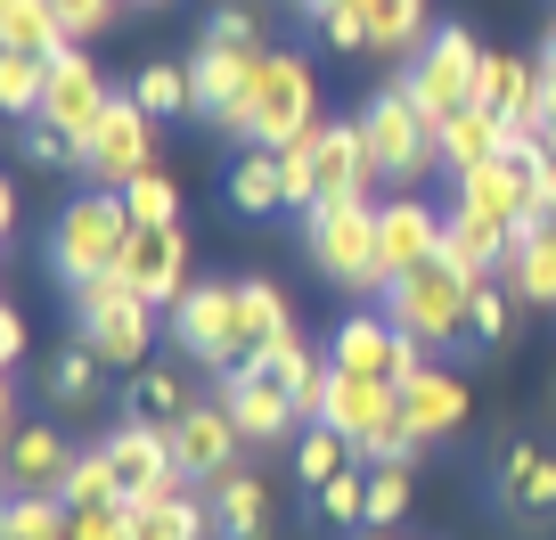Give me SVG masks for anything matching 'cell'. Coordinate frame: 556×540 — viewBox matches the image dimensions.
<instances>
[{
  "mask_svg": "<svg viewBox=\"0 0 556 540\" xmlns=\"http://www.w3.org/2000/svg\"><path fill=\"white\" fill-rule=\"evenodd\" d=\"M319 123V74L303 50H262L254 83H245V106L229 123V140H254V148H287Z\"/></svg>",
  "mask_w": 556,
  "mask_h": 540,
  "instance_id": "cell-1",
  "label": "cell"
},
{
  "mask_svg": "<svg viewBox=\"0 0 556 540\" xmlns=\"http://www.w3.org/2000/svg\"><path fill=\"white\" fill-rule=\"evenodd\" d=\"M123 246H131V205H123V189H74V205L50 222V271L74 296V287H90V279H115Z\"/></svg>",
  "mask_w": 556,
  "mask_h": 540,
  "instance_id": "cell-2",
  "label": "cell"
},
{
  "mask_svg": "<svg viewBox=\"0 0 556 540\" xmlns=\"http://www.w3.org/2000/svg\"><path fill=\"white\" fill-rule=\"evenodd\" d=\"M303 254H312V271L328 287H344V296H384V254H377V205L368 197H352V205H312L303 213Z\"/></svg>",
  "mask_w": 556,
  "mask_h": 540,
  "instance_id": "cell-3",
  "label": "cell"
},
{
  "mask_svg": "<svg viewBox=\"0 0 556 540\" xmlns=\"http://www.w3.org/2000/svg\"><path fill=\"white\" fill-rule=\"evenodd\" d=\"M475 296H483V287H475L467 271H451V262H426V271H401V279L384 287L377 312L393 319L409 344H458V336L475 328Z\"/></svg>",
  "mask_w": 556,
  "mask_h": 540,
  "instance_id": "cell-4",
  "label": "cell"
},
{
  "mask_svg": "<svg viewBox=\"0 0 556 540\" xmlns=\"http://www.w3.org/2000/svg\"><path fill=\"white\" fill-rule=\"evenodd\" d=\"M361 131H368V156H377L384 189H417L426 173H442V123L426 115L401 83L361 106Z\"/></svg>",
  "mask_w": 556,
  "mask_h": 540,
  "instance_id": "cell-5",
  "label": "cell"
},
{
  "mask_svg": "<svg viewBox=\"0 0 556 540\" xmlns=\"http://www.w3.org/2000/svg\"><path fill=\"white\" fill-rule=\"evenodd\" d=\"M74 336H83L106 368H148V344H156V303L131 296L123 279H90V287H74Z\"/></svg>",
  "mask_w": 556,
  "mask_h": 540,
  "instance_id": "cell-6",
  "label": "cell"
},
{
  "mask_svg": "<svg viewBox=\"0 0 556 540\" xmlns=\"http://www.w3.org/2000/svg\"><path fill=\"white\" fill-rule=\"evenodd\" d=\"M483 58H491V50L467 34V25H434V41L401 66V90H409L434 123H451V115H467L475 90H483Z\"/></svg>",
  "mask_w": 556,
  "mask_h": 540,
  "instance_id": "cell-7",
  "label": "cell"
},
{
  "mask_svg": "<svg viewBox=\"0 0 556 540\" xmlns=\"http://www.w3.org/2000/svg\"><path fill=\"white\" fill-rule=\"evenodd\" d=\"M74 164H83V189H131L139 173H156V115L123 90V99L99 115V131L83 140Z\"/></svg>",
  "mask_w": 556,
  "mask_h": 540,
  "instance_id": "cell-8",
  "label": "cell"
},
{
  "mask_svg": "<svg viewBox=\"0 0 556 540\" xmlns=\"http://www.w3.org/2000/svg\"><path fill=\"white\" fill-rule=\"evenodd\" d=\"M173 344L189 352V361L222 368V377L254 361V336H245V312H238V279L229 287H189V296L173 303Z\"/></svg>",
  "mask_w": 556,
  "mask_h": 540,
  "instance_id": "cell-9",
  "label": "cell"
},
{
  "mask_svg": "<svg viewBox=\"0 0 556 540\" xmlns=\"http://www.w3.org/2000/svg\"><path fill=\"white\" fill-rule=\"evenodd\" d=\"M106 459H115V484H123L131 507L173 500V491L189 484V475H180V451H173V426H156V418L115 426V435H106Z\"/></svg>",
  "mask_w": 556,
  "mask_h": 540,
  "instance_id": "cell-10",
  "label": "cell"
},
{
  "mask_svg": "<svg viewBox=\"0 0 556 540\" xmlns=\"http://www.w3.org/2000/svg\"><path fill=\"white\" fill-rule=\"evenodd\" d=\"M131 296H148L156 312H173L189 296V229L180 222H131V246H123V271H115Z\"/></svg>",
  "mask_w": 556,
  "mask_h": 540,
  "instance_id": "cell-11",
  "label": "cell"
},
{
  "mask_svg": "<svg viewBox=\"0 0 556 540\" xmlns=\"http://www.w3.org/2000/svg\"><path fill=\"white\" fill-rule=\"evenodd\" d=\"M417 352L426 344H409V336L393 328L384 312H352L344 328H336V344H328V361H336V377H377V385H409L417 368Z\"/></svg>",
  "mask_w": 556,
  "mask_h": 540,
  "instance_id": "cell-12",
  "label": "cell"
},
{
  "mask_svg": "<svg viewBox=\"0 0 556 540\" xmlns=\"http://www.w3.org/2000/svg\"><path fill=\"white\" fill-rule=\"evenodd\" d=\"M442 229H451V213H442V205H426L417 189H393V197L377 205V254H384V279L442 262Z\"/></svg>",
  "mask_w": 556,
  "mask_h": 540,
  "instance_id": "cell-13",
  "label": "cell"
},
{
  "mask_svg": "<svg viewBox=\"0 0 556 540\" xmlns=\"http://www.w3.org/2000/svg\"><path fill=\"white\" fill-rule=\"evenodd\" d=\"M106 106H115L106 74L90 66L83 50H58V58H50V90H41V115H34V123H50V131H66V140L83 148L90 131H99V115H106Z\"/></svg>",
  "mask_w": 556,
  "mask_h": 540,
  "instance_id": "cell-14",
  "label": "cell"
},
{
  "mask_svg": "<svg viewBox=\"0 0 556 540\" xmlns=\"http://www.w3.org/2000/svg\"><path fill=\"white\" fill-rule=\"evenodd\" d=\"M475 106H491V115L516 131V148H532V140H540V115H548V83H540V58L491 50V58H483V90H475Z\"/></svg>",
  "mask_w": 556,
  "mask_h": 540,
  "instance_id": "cell-15",
  "label": "cell"
},
{
  "mask_svg": "<svg viewBox=\"0 0 556 540\" xmlns=\"http://www.w3.org/2000/svg\"><path fill=\"white\" fill-rule=\"evenodd\" d=\"M507 296H516V303H556V180L540 189V205L523 213V229H516Z\"/></svg>",
  "mask_w": 556,
  "mask_h": 540,
  "instance_id": "cell-16",
  "label": "cell"
},
{
  "mask_svg": "<svg viewBox=\"0 0 556 540\" xmlns=\"http://www.w3.org/2000/svg\"><path fill=\"white\" fill-rule=\"evenodd\" d=\"M173 451H180V475H205V484H222V475L238 467L245 435H238V418H229L222 401H197L189 418H173Z\"/></svg>",
  "mask_w": 556,
  "mask_h": 540,
  "instance_id": "cell-17",
  "label": "cell"
},
{
  "mask_svg": "<svg viewBox=\"0 0 556 540\" xmlns=\"http://www.w3.org/2000/svg\"><path fill=\"white\" fill-rule=\"evenodd\" d=\"M377 189V156H368L361 115L352 123H319V205H352Z\"/></svg>",
  "mask_w": 556,
  "mask_h": 540,
  "instance_id": "cell-18",
  "label": "cell"
},
{
  "mask_svg": "<svg viewBox=\"0 0 556 540\" xmlns=\"http://www.w3.org/2000/svg\"><path fill=\"white\" fill-rule=\"evenodd\" d=\"M222 410L238 418V435H245V442H278L287 426L303 418L295 393H287V385H270L262 368H229V377H222Z\"/></svg>",
  "mask_w": 556,
  "mask_h": 540,
  "instance_id": "cell-19",
  "label": "cell"
},
{
  "mask_svg": "<svg viewBox=\"0 0 556 540\" xmlns=\"http://www.w3.org/2000/svg\"><path fill=\"white\" fill-rule=\"evenodd\" d=\"M401 426H409L417 451L442 442V435H458V426H467V385H458L451 368H417V377L401 385Z\"/></svg>",
  "mask_w": 556,
  "mask_h": 540,
  "instance_id": "cell-20",
  "label": "cell"
},
{
  "mask_svg": "<svg viewBox=\"0 0 556 540\" xmlns=\"http://www.w3.org/2000/svg\"><path fill=\"white\" fill-rule=\"evenodd\" d=\"M507 254H516V229L507 222H483V213L451 205V229H442V262H451V271H467L475 287H491V271H507Z\"/></svg>",
  "mask_w": 556,
  "mask_h": 540,
  "instance_id": "cell-21",
  "label": "cell"
},
{
  "mask_svg": "<svg viewBox=\"0 0 556 540\" xmlns=\"http://www.w3.org/2000/svg\"><path fill=\"white\" fill-rule=\"evenodd\" d=\"M507 148H516V131H507L491 106H467V115L442 123V173H451V180H467V173H483V164H500Z\"/></svg>",
  "mask_w": 556,
  "mask_h": 540,
  "instance_id": "cell-22",
  "label": "cell"
},
{
  "mask_svg": "<svg viewBox=\"0 0 556 540\" xmlns=\"http://www.w3.org/2000/svg\"><path fill=\"white\" fill-rule=\"evenodd\" d=\"M500 507H507V516H548V507H556V451H540V442H507Z\"/></svg>",
  "mask_w": 556,
  "mask_h": 540,
  "instance_id": "cell-23",
  "label": "cell"
},
{
  "mask_svg": "<svg viewBox=\"0 0 556 540\" xmlns=\"http://www.w3.org/2000/svg\"><path fill=\"white\" fill-rule=\"evenodd\" d=\"M66 467H74V451H66L58 426H17V435H9V484L17 491H58Z\"/></svg>",
  "mask_w": 556,
  "mask_h": 540,
  "instance_id": "cell-24",
  "label": "cell"
},
{
  "mask_svg": "<svg viewBox=\"0 0 556 540\" xmlns=\"http://www.w3.org/2000/svg\"><path fill=\"white\" fill-rule=\"evenodd\" d=\"M213 532L222 540H262L270 532V491H262L245 467H229L222 484H213Z\"/></svg>",
  "mask_w": 556,
  "mask_h": 540,
  "instance_id": "cell-25",
  "label": "cell"
},
{
  "mask_svg": "<svg viewBox=\"0 0 556 540\" xmlns=\"http://www.w3.org/2000/svg\"><path fill=\"white\" fill-rule=\"evenodd\" d=\"M361 9H368V50L377 58H417L426 41H434L426 0H361Z\"/></svg>",
  "mask_w": 556,
  "mask_h": 540,
  "instance_id": "cell-26",
  "label": "cell"
},
{
  "mask_svg": "<svg viewBox=\"0 0 556 540\" xmlns=\"http://www.w3.org/2000/svg\"><path fill=\"white\" fill-rule=\"evenodd\" d=\"M0 50L58 58V50H74V41H66V25H58L50 0H0Z\"/></svg>",
  "mask_w": 556,
  "mask_h": 540,
  "instance_id": "cell-27",
  "label": "cell"
},
{
  "mask_svg": "<svg viewBox=\"0 0 556 540\" xmlns=\"http://www.w3.org/2000/svg\"><path fill=\"white\" fill-rule=\"evenodd\" d=\"M229 205H238V213H270V205H287L278 148H245V156L229 164Z\"/></svg>",
  "mask_w": 556,
  "mask_h": 540,
  "instance_id": "cell-28",
  "label": "cell"
},
{
  "mask_svg": "<svg viewBox=\"0 0 556 540\" xmlns=\"http://www.w3.org/2000/svg\"><path fill=\"white\" fill-rule=\"evenodd\" d=\"M205 507L189 500V491H173V500H148L131 507V540H205Z\"/></svg>",
  "mask_w": 556,
  "mask_h": 540,
  "instance_id": "cell-29",
  "label": "cell"
},
{
  "mask_svg": "<svg viewBox=\"0 0 556 540\" xmlns=\"http://www.w3.org/2000/svg\"><path fill=\"white\" fill-rule=\"evenodd\" d=\"M344 467H361V451H352V435H336V426H312V435L295 442V475H303L312 491H319V484H336Z\"/></svg>",
  "mask_w": 556,
  "mask_h": 540,
  "instance_id": "cell-30",
  "label": "cell"
},
{
  "mask_svg": "<svg viewBox=\"0 0 556 540\" xmlns=\"http://www.w3.org/2000/svg\"><path fill=\"white\" fill-rule=\"evenodd\" d=\"M41 90H50V58H25V50H0V106L34 123L41 115Z\"/></svg>",
  "mask_w": 556,
  "mask_h": 540,
  "instance_id": "cell-31",
  "label": "cell"
},
{
  "mask_svg": "<svg viewBox=\"0 0 556 540\" xmlns=\"http://www.w3.org/2000/svg\"><path fill=\"white\" fill-rule=\"evenodd\" d=\"M131 99L148 106V115H156V123H173V115H197V90H189V66H139Z\"/></svg>",
  "mask_w": 556,
  "mask_h": 540,
  "instance_id": "cell-32",
  "label": "cell"
},
{
  "mask_svg": "<svg viewBox=\"0 0 556 540\" xmlns=\"http://www.w3.org/2000/svg\"><path fill=\"white\" fill-rule=\"evenodd\" d=\"M99 368H106V361L83 344V336H74V344L50 361V401H66V410H90V393H99Z\"/></svg>",
  "mask_w": 556,
  "mask_h": 540,
  "instance_id": "cell-33",
  "label": "cell"
},
{
  "mask_svg": "<svg viewBox=\"0 0 556 540\" xmlns=\"http://www.w3.org/2000/svg\"><path fill=\"white\" fill-rule=\"evenodd\" d=\"M58 500H66V507H90V500H123V484H115V459H106V442H99V451H74V467H66V484H58Z\"/></svg>",
  "mask_w": 556,
  "mask_h": 540,
  "instance_id": "cell-34",
  "label": "cell"
},
{
  "mask_svg": "<svg viewBox=\"0 0 556 540\" xmlns=\"http://www.w3.org/2000/svg\"><path fill=\"white\" fill-rule=\"evenodd\" d=\"M189 410H197V393H189L180 368H139V418L173 426V418H189Z\"/></svg>",
  "mask_w": 556,
  "mask_h": 540,
  "instance_id": "cell-35",
  "label": "cell"
},
{
  "mask_svg": "<svg viewBox=\"0 0 556 540\" xmlns=\"http://www.w3.org/2000/svg\"><path fill=\"white\" fill-rule=\"evenodd\" d=\"M303 17L319 25L328 50H368V9L361 0H303Z\"/></svg>",
  "mask_w": 556,
  "mask_h": 540,
  "instance_id": "cell-36",
  "label": "cell"
},
{
  "mask_svg": "<svg viewBox=\"0 0 556 540\" xmlns=\"http://www.w3.org/2000/svg\"><path fill=\"white\" fill-rule=\"evenodd\" d=\"M312 500H319L328 524H361V532H368V467H344L336 484H319Z\"/></svg>",
  "mask_w": 556,
  "mask_h": 540,
  "instance_id": "cell-37",
  "label": "cell"
},
{
  "mask_svg": "<svg viewBox=\"0 0 556 540\" xmlns=\"http://www.w3.org/2000/svg\"><path fill=\"white\" fill-rule=\"evenodd\" d=\"M123 205H131V222H180V189H173V173H139L131 189H123Z\"/></svg>",
  "mask_w": 556,
  "mask_h": 540,
  "instance_id": "cell-38",
  "label": "cell"
},
{
  "mask_svg": "<svg viewBox=\"0 0 556 540\" xmlns=\"http://www.w3.org/2000/svg\"><path fill=\"white\" fill-rule=\"evenodd\" d=\"M401 507H409V467H368V532L401 524Z\"/></svg>",
  "mask_w": 556,
  "mask_h": 540,
  "instance_id": "cell-39",
  "label": "cell"
},
{
  "mask_svg": "<svg viewBox=\"0 0 556 540\" xmlns=\"http://www.w3.org/2000/svg\"><path fill=\"white\" fill-rule=\"evenodd\" d=\"M74 540H131V500H90V507H74Z\"/></svg>",
  "mask_w": 556,
  "mask_h": 540,
  "instance_id": "cell-40",
  "label": "cell"
},
{
  "mask_svg": "<svg viewBox=\"0 0 556 540\" xmlns=\"http://www.w3.org/2000/svg\"><path fill=\"white\" fill-rule=\"evenodd\" d=\"M50 9H58V25H66V41H90V34H106V25H115L123 0H50Z\"/></svg>",
  "mask_w": 556,
  "mask_h": 540,
  "instance_id": "cell-41",
  "label": "cell"
},
{
  "mask_svg": "<svg viewBox=\"0 0 556 540\" xmlns=\"http://www.w3.org/2000/svg\"><path fill=\"white\" fill-rule=\"evenodd\" d=\"M25 164H41V173H58V164H74V156H83V148H74L66 140V131H50V123H25Z\"/></svg>",
  "mask_w": 556,
  "mask_h": 540,
  "instance_id": "cell-42",
  "label": "cell"
},
{
  "mask_svg": "<svg viewBox=\"0 0 556 540\" xmlns=\"http://www.w3.org/2000/svg\"><path fill=\"white\" fill-rule=\"evenodd\" d=\"M475 336H483V344H500V336H507V296H500V287L475 296Z\"/></svg>",
  "mask_w": 556,
  "mask_h": 540,
  "instance_id": "cell-43",
  "label": "cell"
},
{
  "mask_svg": "<svg viewBox=\"0 0 556 540\" xmlns=\"http://www.w3.org/2000/svg\"><path fill=\"white\" fill-rule=\"evenodd\" d=\"M0 361H25V312L0 303Z\"/></svg>",
  "mask_w": 556,
  "mask_h": 540,
  "instance_id": "cell-44",
  "label": "cell"
},
{
  "mask_svg": "<svg viewBox=\"0 0 556 540\" xmlns=\"http://www.w3.org/2000/svg\"><path fill=\"white\" fill-rule=\"evenodd\" d=\"M532 148H540V156L556 164V90H548V115H540V140H532Z\"/></svg>",
  "mask_w": 556,
  "mask_h": 540,
  "instance_id": "cell-45",
  "label": "cell"
},
{
  "mask_svg": "<svg viewBox=\"0 0 556 540\" xmlns=\"http://www.w3.org/2000/svg\"><path fill=\"white\" fill-rule=\"evenodd\" d=\"M540 83L556 90V25H548V41H540Z\"/></svg>",
  "mask_w": 556,
  "mask_h": 540,
  "instance_id": "cell-46",
  "label": "cell"
},
{
  "mask_svg": "<svg viewBox=\"0 0 556 540\" xmlns=\"http://www.w3.org/2000/svg\"><path fill=\"white\" fill-rule=\"evenodd\" d=\"M361 540H401V532H361Z\"/></svg>",
  "mask_w": 556,
  "mask_h": 540,
  "instance_id": "cell-47",
  "label": "cell"
},
{
  "mask_svg": "<svg viewBox=\"0 0 556 540\" xmlns=\"http://www.w3.org/2000/svg\"><path fill=\"white\" fill-rule=\"evenodd\" d=\"M123 9H131V0H123ZM139 9H156V0H139Z\"/></svg>",
  "mask_w": 556,
  "mask_h": 540,
  "instance_id": "cell-48",
  "label": "cell"
}]
</instances>
